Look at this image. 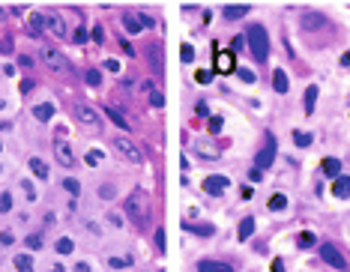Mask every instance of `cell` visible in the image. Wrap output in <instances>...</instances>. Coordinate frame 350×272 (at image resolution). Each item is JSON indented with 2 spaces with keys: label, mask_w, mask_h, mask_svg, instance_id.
Returning a JSON list of instances; mask_svg holds the SVG:
<instances>
[{
  "label": "cell",
  "mask_w": 350,
  "mask_h": 272,
  "mask_svg": "<svg viewBox=\"0 0 350 272\" xmlns=\"http://www.w3.org/2000/svg\"><path fill=\"white\" fill-rule=\"evenodd\" d=\"M246 42H249V51L255 54L258 63H264V60L270 57V36H267V27H264V24H249Z\"/></svg>",
  "instance_id": "cell-1"
},
{
  "label": "cell",
  "mask_w": 350,
  "mask_h": 272,
  "mask_svg": "<svg viewBox=\"0 0 350 272\" xmlns=\"http://www.w3.org/2000/svg\"><path fill=\"white\" fill-rule=\"evenodd\" d=\"M123 213L138 222V225H147V192L144 189H132L123 201Z\"/></svg>",
  "instance_id": "cell-2"
},
{
  "label": "cell",
  "mask_w": 350,
  "mask_h": 272,
  "mask_svg": "<svg viewBox=\"0 0 350 272\" xmlns=\"http://www.w3.org/2000/svg\"><path fill=\"white\" fill-rule=\"evenodd\" d=\"M114 150H117L126 162H132V165H144V150H141L132 138H117V141H114Z\"/></svg>",
  "instance_id": "cell-3"
},
{
  "label": "cell",
  "mask_w": 350,
  "mask_h": 272,
  "mask_svg": "<svg viewBox=\"0 0 350 272\" xmlns=\"http://www.w3.org/2000/svg\"><path fill=\"white\" fill-rule=\"evenodd\" d=\"M42 60L48 63L51 72H72V60L57 48H42Z\"/></svg>",
  "instance_id": "cell-4"
},
{
  "label": "cell",
  "mask_w": 350,
  "mask_h": 272,
  "mask_svg": "<svg viewBox=\"0 0 350 272\" xmlns=\"http://www.w3.org/2000/svg\"><path fill=\"white\" fill-rule=\"evenodd\" d=\"M321 261L324 264H330L333 270H348V261H345V255L333 246V243H324L321 246Z\"/></svg>",
  "instance_id": "cell-5"
},
{
  "label": "cell",
  "mask_w": 350,
  "mask_h": 272,
  "mask_svg": "<svg viewBox=\"0 0 350 272\" xmlns=\"http://www.w3.org/2000/svg\"><path fill=\"white\" fill-rule=\"evenodd\" d=\"M45 15V27L51 30V36H57V39H66L69 36V27H66V21L54 12V9H48V12H42Z\"/></svg>",
  "instance_id": "cell-6"
},
{
  "label": "cell",
  "mask_w": 350,
  "mask_h": 272,
  "mask_svg": "<svg viewBox=\"0 0 350 272\" xmlns=\"http://www.w3.org/2000/svg\"><path fill=\"white\" fill-rule=\"evenodd\" d=\"M273 162H276V141H273V135H267V144L261 147V153L255 156V168H273Z\"/></svg>",
  "instance_id": "cell-7"
},
{
  "label": "cell",
  "mask_w": 350,
  "mask_h": 272,
  "mask_svg": "<svg viewBox=\"0 0 350 272\" xmlns=\"http://www.w3.org/2000/svg\"><path fill=\"white\" fill-rule=\"evenodd\" d=\"M216 72H222V75L237 72V54H234V51H222V48H216Z\"/></svg>",
  "instance_id": "cell-8"
},
{
  "label": "cell",
  "mask_w": 350,
  "mask_h": 272,
  "mask_svg": "<svg viewBox=\"0 0 350 272\" xmlns=\"http://www.w3.org/2000/svg\"><path fill=\"white\" fill-rule=\"evenodd\" d=\"M228 186H231V180H228V177H222V174H213V177H207V180H204V192H207V195H213V198L225 195V192H228Z\"/></svg>",
  "instance_id": "cell-9"
},
{
  "label": "cell",
  "mask_w": 350,
  "mask_h": 272,
  "mask_svg": "<svg viewBox=\"0 0 350 272\" xmlns=\"http://www.w3.org/2000/svg\"><path fill=\"white\" fill-rule=\"evenodd\" d=\"M75 117H78L84 126H90V129H99V126H102L99 114H96L93 108H87V105H75Z\"/></svg>",
  "instance_id": "cell-10"
},
{
  "label": "cell",
  "mask_w": 350,
  "mask_h": 272,
  "mask_svg": "<svg viewBox=\"0 0 350 272\" xmlns=\"http://www.w3.org/2000/svg\"><path fill=\"white\" fill-rule=\"evenodd\" d=\"M54 156H57V162H60L63 168H75V153H72V147H69L66 141H57V144H54Z\"/></svg>",
  "instance_id": "cell-11"
},
{
  "label": "cell",
  "mask_w": 350,
  "mask_h": 272,
  "mask_svg": "<svg viewBox=\"0 0 350 272\" xmlns=\"http://www.w3.org/2000/svg\"><path fill=\"white\" fill-rule=\"evenodd\" d=\"M123 27H126V33H141V30H144V21H141V12H135V9H129V12H123Z\"/></svg>",
  "instance_id": "cell-12"
},
{
  "label": "cell",
  "mask_w": 350,
  "mask_h": 272,
  "mask_svg": "<svg viewBox=\"0 0 350 272\" xmlns=\"http://www.w3.org/2000/svg\"><path fill=\"white\" fill-rule=\"evenodd\" d=\"M27 33H30V36H42V33H45V15H42V12H33V15L27 18Z\"/></svg>",
  "instance_id": "cell-13"
},
{
  "label": "cell",
  "mask_w": 350,
  "mask_h": 272,
  "mask_svg": "<svg viewBox=\"0 0 350 272\" xmlns=\"http://www.w3.org/2000/svg\"><path fill=\"white\" fill-rule=\"evenodd\" d=\"M333 195H336V198H342V201H348V198H350V177L342 174V177H336V180H333Z\"/></svg>",
  "instance_id": "cell-14"
},
{
  "label": "cell",
  "mask_w": 350,
  "mask_h": 272,
  "mask_svg": "<svg viewBox=\"0 0 350 272\" xmlns=\"http://www.w3.org/2000/svg\"><path fill=\"white\" fill-rule=\"evenodd\" d=\"M147 60H150V69L156 75H162V45H150L147 48Z\"/></svg>",
  "instance_id": "cell-15"
},
{
  "label": "cell",
  "mask_w": 350,
  "mask_h": 272,
  "mask_svg": "<svg viewBox=\"0 0 350 272\" xmlns=\"http://www.w3.org/2000/svg\"><path fill=\"white\" fill-rule=\"evenodd\" d=\"M54 114H57V108H54L51 102H39V105L33 108V117H36L39 123H48V120H51Z\"/></svg>",
  "instance_id": "cell-16"
},
{
  "label": "cell",
  "mask_w": 350,
  "mask_h": 272,
  "mask_svg": "<svg viewBox=\"0 0 350 272\" xmlns=\"http://www.w3.org/2000/svg\"><path fill=\"white\" fill-rule=\"evenodd\" d=\"M327 24V18L321 15V12H303V27L306 30H318V27H324Z\"/></svg>",
  "instance_id": "cell-17"
},
{
  "label": "cell",
  "mask_w": 350,
  "mask_h": 272,
  "mask_svg": "<svg viewBox=\"0 0 350 272\" xmlns=\"http://www.w3.org/2000/svg\"><path fill=\"white\" fill-rule=\"evenodd\" d=\"M195 153H198L201 159H219V156H222V147H210L207 141H198V144H195Z\"/></svg>",
  "instance_id": "cell-18"
},
{
  "label": "cell",
  "mask_w": 350,
  "mask_h": 272,
  "mask_svg": "<svg viewBox=\"0 0 350 272\" xmlns=\"http://www.w3.org/2000/svg\"><path fill=\"white\" fill-rule=\"evenodd\" d=\"M198 272H234L231 264H222V261H201Z\"/></svg>",
  "instance_id": "cell-19"
},
{
  "label": "cell",
  "mask_w": 350,
  "mask_h": 272,
  "mask_svg": "<svg viewBox=\"0 0 350 272\" xmlns=\"http://www.w3.org/2000/svg\"><path fill=\"white\" fill-rule=\"evenodd\" d=\"M252 12V6H225L222 9V15L228 18V21H240V18H246Z\"/></svg>",
  "instance_id": "cell-20"
},
{
  "label": "cell",
  "mask_w": 350,
  "mask_h": 272,
  "mask_svg": "<svg viewBox=\"0 0 350 272\" xmlns=\"http://www.w3.org/2000/svg\"><path fill=\"white\" fill-rule=\"evenodd\" d=\"M288 87H291V84H288L285 69H276V72H273V90H276L279 96H285V93H288Z\"/></svg>",
  "instance_id": "cell-21"
},
{
  "label": "cell",
  "mask_w": 350,
  "mask_h": 272,
  "mask_svg": "<svg viewBox=\"0 0 350 272\" xmlns=\"http://www.w3.org/2000/svg\"><path fill=\"white\" fill-rule=\"evenodd\" d=\"M105 114H108V117H111V123H117L120 129H132V123L126 120V114H123V111H117L114 105H105Z\"/></svg>",
  "instance_id": "cell-22"
},
{
  "label": "cell",
  "mask_w": 350,
  "mask_h": 272,
  "mask_svg": "<svg viewBox=\"0 0 350 272\" xmlns=\"http://www.w3.org/2000/svg\"><path fill=\"white\" fill-rule=\"evenodd\" d=\"M321 171H324L327 177L336 180V177H342V162H339V159H324V162H321Z\"/></svg>",
  "instance_id": "cell-23"
},
{
  "label": "cell",
  "mask_w": 350,
  "mask_h": 272,
  "mask_svg": "<svg viewBox=\"0 0 350 272\" xmlns=\"http://www.w3.org/2000/svg\"><path fill=\"white\" fill-rule=\"evenodd\" d=\"M27 165H30V171H33V177H36V180H48V165H45L39 156H33Z\"/></svg>",
  "instance_id": "cell-24"
},
{
  "label": "cell",
  "mask_w": 350,
  "mask_h": 272,
  "mask_svg": "<svg viewBox=\"0 0 350 272\" xmlns=\"http://www.w3.org/2000/svg\"><path fill=\"white\" fill-rule=\"evenodd\" d=\"M183 231H192V234H198V237H213V234H216L213 225H192V222H183Z\"/></svg>",
  "instance_id": "cell-25"
},
{
  "label": "cell",
  "mask_w": 350,
  "mask_h": 272,
  "mask_svg": "<svg viewBox=\"0 0 350 272\" xmlns=\"http://www.w3.org/2000/svg\"><path fill=\"white\" fill-rule=\"evenodd\" d=\"M252 234H255V219H252V216H246V219L240 222V231H237V237H240V240H249Z\"/></svg>",
  "instance_id": "cell-26"
},
{
  "label": "cell",
  "mask_w": 350,
  "mask_h": 272,
  "mask_svg": "<svg viewBox=\"0 0 350 272\" xmlns=\"http://www.w3.org/2000/svg\"><path fill=\"white\" fill-rule=\"evenodd\" d=\"M297 246L300 249H315L318 246V237L312 231H303V234H297Z\"/></svg>",
  "instance_id": "cell-27"
},
{
  "label": "cell",
  "mask_w": 350,
  "mask_h": 272,
  "mask_svg": "<svg viewBox=\"0 0 350 272\" xmlns=\"http://www.w3.org/2000/svg\"><path fill=\"white\" fill-rule=\"evenodd\" d=\"M108 267L111 270H129L132 267V258L129 255H114V258H108Z\"/></svg>",
  "instance_id": "cell-28"
},
{
  "label": "cell",
  "mask_w": 350,
  "mask_h": 272,
  "mask_svg": "<svg viewBox=\"0 0 350 272\" xmlns=\"http://www.w3.org/2000/svg\"><path fill=\"white\" fill-rule=\"evenodd\" d=\"M12 264H15L18 272H33V258H30V255H15Z\"/></svg>",
  "instance_id": "cell-29"
},
{
  "label": "cell",
  "mask_w": 350,
  "mask_h": 272,
  "mask_svg": "<svg viewBox=\"0 0 350 272\" xmlns=\"http://www.w3.org/2000/svg\"><path fill=\"white\" fill-rule=\"evenodd\" d=\"M315 105H318V87L312 84V87L306 90V114H312V111H315Z\"/></svg>",
  "instance_id": "cell-30"
},
{
  "label": "cell",
  "mask_w": 350,
  "mask_h": 272,
  "mask_svg": "<svg viewBox=\"0 0 350 272\" xmlns=\"http://www.w3.org/2000/svg\"><path fill=\"white\" fill-rule=\"evenodd\" d=\"M267 207H270L273 213H282V210L288 207V198H285V195H273V198L267 201Z\"/></svg>",
  "instance_id": "cell-31"
},
{
  "label": "cell",
  "mask_w": 350,
  "mask_h": 272,
  "mask_svg": "<svg viewBox=\"0 0 350 272\" xmlns=\"http://www.w3.org/2000/svg\"><path fill=\"white\" fill-rule=\"evenodd\" d=\"M63 189H66L72 198H78V195H81V183H78L75 177H66V180H63Z\"/></svg>",
  "instance_id": "cell-32"
},
{
  "label": "cell",
  "mask_w": 350,
  "mask_h": 272,
  "mask_svg": "<svg viewBox=\"0 0 350 272\" xmlns=\"http://www.w3.org/2000/svg\"><path fill=\"white\" fill-rule=\"evenodd\" d=\"M312 141H315V138H312L309 132H294V144H297V147H312Z\"/></svg>",
  "instance_id": "cell-33"
},
{
  "label": "cell",
  "mask_w": 350,
  "mask_h": 272,
  "mask_svg": "<svg viewBox=\"0 0 350 272\" xmlns=\"http://www.w3.org/2000/svg\"><path fill=\"white\" fill-rule=\"evenodd\" d=\"M102 159H105V156H102L99 150H87V156H84V162H87L90 168H96V165H102Z\"/></svg>",
  "instance_id": "cell-34"
},
{
  "label": "cell",
  "mask_w": 350,
  "mask_h": 272,
  "mask_svg": "<svg viewBox=\"0 0 350 272\" xmlns=\"http://www.w3.org/2000/svg\"><path fill=\"white\" fill-rule=\"evenodd\" d=\"M84 81H87L90 87H99V84H102V72H99V69H90V72L84 75Z\"/></svg>",
  "instance_id": "cell-35"
},
{
  "label": "cell",
  "mask_w": 350,
  "mask_h": 272,
  "mask_svg": "<svg viewBox=\"0 0 350 272\" xmlns=\"http://www.w3.org/2000/svg\"><path fill=\"white\" fill-rule=\"evenodd\" d=\"M114 195H117V189H114L111 183H105V186H99V198H102V201H114Z\"/></svg>",
  "instance_id": "cell-36"
},
{
  "label": "cell",
  "mask_w": 350,
  "mask_h": 272,
  "mask_svg": "<svg viewBox=\"0 0 350 272\" xmlns=\"http://www.w3.org/2000/svg\"><path fill=\"white\" fill-rule=\"evenodd\" d=\"M24 243H27V249H30V252H39V249H42V234H30Z\"/></svg>",
  "instance_id": "cell-37"
},
{
  "label": "cell",
  "mask_w": 350,
  "mask_h": 272,
  "mask_svg": "<svg viewBox=\"0 0 350 272\" xmlns=\"http://www.w3.org/2000/svg\"><path fill=\"white\" fill-rule=\"evenodd\" d=\"M222 126H225V120H222V117H210V123H207L210 135H219V132H222Z\"/></svg>",
  "instance_id": "cell-38"
},
{
  "label": "cell",
  "mask_w": 350,
  "mask_h": 272,
  "mask_svg": "<svg viewBox=\"0 0 350 272\" xmlns=\"http://www.w3.org/2000/svg\"><path fill=\"white\" fill-rule=\"evenodd\" d=\"M54 249H57V255H72V249H75V243H72V240H60V243H57Z\"/></svg>",
  "instance_id": "cell-39"
},
{
  "label": "cell",
  "mask_w": 350,
  "mask_h": 272,
  "mask_svg": "<svg viewBox=\"0 0 350 272\" xmlns=\"http://www.w3.org/2000/svg\"><path fill=\"white\" fill-rule=\"evenodd\" d=\"M180 60H183V63H192V60H195V48H192V45H183V48H180Z\"/></svg>",
  "instance_id": "cell-40"
},
{
  "label": "cell",
  "mask_w": 350,
  "mask_h": 272,
  "mask_svg": "<svg viewBox=\"0 0 350 272\" xmlns=\"http://www.w3.org/2000/svg\"><path fill=\"white\" fill-rule=\"evenodd\" d=\"M237 75H240L246 84H255V81H258V75H255L252 69H246V66H243V69H237Z\"/></svg>",
  "instance_id": "cell-41"
},
{
  "label": "cell",
  "mask_w": 350,
  "mask_h": 272,
  "mask_svg": "<svg viewBox=\"0 0 350 272\" xmlns=\"http://www.w3.org/2000/svg\"><path fill=\"white\" fill-rule=\"evenodd\" d=\"M147 99H150V105H153V108H162V105H165V96H162V90H153Z\"/></svg>",
  "instance_id": "cell-42"
},
{
  "label": "cell",
  "mask_w": 350,
  "mask_h": 272,
  "mask_svg": "<svg viewBox=\"0 0 350 272\" xmlns=\"http://www.w3.org/2000/svg\"><path fill=\"white\" fill-rule=\"evenodd\" d=\"M231 51H234V54L246 51V36H234V42H231Z\"/></svg>",
  "instance_id": "cell-43"
},
{
  "label": "cell",
  "mask_w": 350,
  "mask_h": 272,
  "mask_svg": "<svg viewBox=\"0 0 350 272\" xmlns=\"http://www.w3.org/2000/svg\"><path fill=\"white\" fill-rule=\"evenodd\" d=\"M9 210H12V195L3 192V195H0V213H9Z\"/></svg>",
  "instance_id": "cell-44"
},
{
  "label": "cell",
  "mask_w": 350,
  "mask_h": 272,
  "mask_svg": "<svg viewBox=\"0 0 350 272\" xmlns=\"http://www.w3.org/2000/svg\"><path fill=\"white\" fill-rule=\"evenodd\" d=\"M195 81H198V84H210V81H213V72L201 69V72H195Z\"/></svg>",
  "instance_id": "cell-45"
},
{
  "label": "cell",
  "mask_w": 350,
  "mask_h": 272,
  "mask_svg": "<svg viewBox=\"0 0 350 272\" xmlns=\"http://www.w3.org/2000/svg\"><path fill=\"white\" fill-rule=\"evenodd\" d=\"M102 69H108V72H120V60H114V57H108V60L102 63Z\"/></svg>",
  "instance_id": "cell-46"
},
{
  "label": "cell",
  "mask_w": 350,
  "mask_h": 272,
  "mask_svg": "<svg viewBox=\"0 0 350 272\" xmlns=\"http://www.w3.org/2000/svg\"><path fill=\"white\" fill-rule=\"evenodd\" d=\"M21 189L27 192V198H30V201H36V189H33V183H30V180H21Z\"/></svg>",
  "instance_id": "cell-47"
},
{
  "label": "cell",
  "mask_w": 350,
  "mask_h": 272,
  "mask_svg": "<svg viewBox=\"0 0 350 272\" xmlns=\"http://www.w3.org/2000/svg\"><path fill=\"white\" fill-rule=\"evenodd\" d=\"M12 243H15V234L12 231H3L0 234V246H12Z\"/></svg>",
  "instance_id": "cell-48"
},
{
  "label": "cell",
  "mask_w": 350,
  "mask_h": 272,
  "mask_svg": "<svg viewBox=\"0 0 350 272\" xmlns=\"http://www.w3.org/2000/svg\"><path fill=\"white\" fill-rule=\"evenodd\" d=\"M90 39H93V42H96V45H99V42H102V39H105V33H102V27H99V24H96V27H93V33H90Z\"/></svg>",
  "instance_id": "cell-49"
},
{
  "label": "cell",
  "mask_w": 350,
  "mask_h": 272,
  "mask_svg": "<svg viewBox=\"0 0 350 272\" xmlns=\"http://www.w3.org/2000/svg\"><path fill=\"white\" fill-rule=\"evenodd\" d=\"M156 249L165 252V231H156Z\"/></svg>",
  "instance_id": "cell-50"
},
{
  "label": "cell",
  "mask_w": 350,
  "mask_h": 272,
  "mask_svg": "<svg viewBox=\"0 0 350 272\" xmlns=\"http://www.w3.org/2000/svg\"><path fill=\"white\" fill-rule=\"evenodd\" d=\"M75 42H78V45H81V42H87V30H84V27H78V30H75Z\"/></svg>",
  "instance_id": "cell-51"
},
{
  "label": "cell",
  "mask_w": 350,
  "mask_h": 272,
  "mask_svg": "<svg viewBox=\"0 0 350 272\" xmlns=\"http://www.w3.org/2000/svg\"><path fill=\"white\" fill-rule=\"evenodd\" d=\"M108 222H111V225H117V228H123V219H120V213H108Z\"/></svg>",
  "instance_id": "cell-52"
},
{
  "label": "cell",
  "mask_w": 350,
  "mask_h": 272,
  "mask_svg": "<svg viewBox=\"0 0 350 272\" xmlns=\"http://www.w3.org/2000/svg\"><path fill=\"white\" fill-rule=\"evenodd\" d=\"M18 66H21V69H30V66H33V60H30V57H24V54H21V57H18Z\"/></svg>",
  "instance_id": "cell-53"
},
{
  "label": "cell",
  "mask_w": 350,
  "mask_h": 272,
  "mask_svg": "<svg viewBox=\"0 0 350 272\" xmlns=\"http://www.w3.org/2000/svg\"><path fill=\"white\" fill-rule=\"evenodd\" d=\"M240 195H243V201H252V195H255V192H252L249 186H243V189H240Z\"/></svg>",
  "instance_id": "cell-54"
},
{
  "label": "cell",
  "mask_w": 350,
  "mask_h": 272,
  "mask_svg": "<svg viewBox=\"0 0 350 272\" xmlns=\"http://www.w3.org/2000/svg\"><path fill=\"white\" fill-rule=\"evenodd\" d=\"M75 272H90V264H87V261H81V264H75Z\"/></svg>",
  "instance_id": "cell-55"
},
{
  "label": "cell",
  "mask_w": 350,
  "mask_h": 272,
  "mask_svg": "<svg viewBox=\"0 0 350 272\" xmlns=\"http://www.w3.org/2000/svg\"><path fill=\"white\" fill-rule=\"evenodd\" d=\"M270 272H285V264H282V261H273V267H270Z\"/></svg>",
  "instance_id": "cell-56"
},
{
  "label": "cell",
  "mask_w": 350,
  "mask_h": 272,
  "mask_svg": "<svg viewBox=\"0 0 350 272\" xmlns=\"http://www.w3.org/2000/svg\"><path fill=\"white\" fill-rule=\"evenodd\" d=\"M141 21H144V30H147V27H153V18H150L147 12H141Z\"/></svg>",
  "instance_id": "cell-57"
},
{
  "label": "cell",
  "mask_w": 350,
  "mask_h": 272,
  "mask_svg": "<svg viewBox=\"0 0 350 272\" xmlns=\"http://www.w3.org/2000/svg\"><path fill=\"white\" fill-rule=\"evenodd\" d=\"M30 90H33V81H21V96L30 93Z\"/></svg>",
  "instance_id": "cell-58"
},
{
  "label": "cell",
  "mask_w": 350,
  "mask_h": 272,
  "mask_svg": "<svg viewBox=\"0 0 350 272\" xmlns=\"http://www.w3.org/2000/svg\"><path fill=\"white\" fill-rule=\"evenodd\" d=\"M45 272H63V264H54V267H48Z\"/></svg>",
  "instance_id": "cell-59"
},
{
  "label": "cell",
  "mask_w": 350,
  "mask_h": 272,
  "mask_svg": "<svg viewBox=\"0 0 350 272\" xmlns=\"http://www.w3.org/2000/svg\"><path fill=\"white\" fill-rule=\"evenodd\" d=\"M342 66H350V51L348 54H342Z\"/></svg>",
  "instance_id": "cell-60"
},
{
  "label": "cell",
  "mask_w": 350,
  "mask_h": 272,
  "mask_svg": "<svg viewBox=\"0 0 350 272\" xmlns=\"http://www.w3.org/2000/svg\"><path fill=\"white\" fill-rule=\"evenodd\" d=\"M0 150H3V144H0Z\"/></svg>",
  "instance_id": "cell-61"
}]
</instances>
